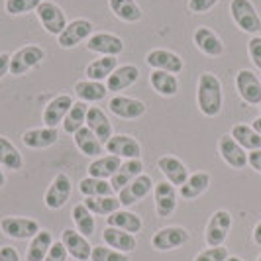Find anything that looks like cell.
I'll list each match as a JSON object with an SVG mask.
<instances>
[{"instance_id": "1", "label": "cell", "mask_w": 261, "mask_h": 261, "mask_svg": "<svg viewBox=\"0 0 261 261\" xmlns=\"http://www.w3.org/2000/svg\"><path fill=\"white\" fill-rule=\"evenodd\" d=\"M222 83L214 73L204 71L196 81V106L206 118H216L222 112Z\"/></svg>"}, {"instance_id": "2", "label": "cell", "mask_w": 261, "mask_h": 261, "mask_svg": "<svg viewBox=\"0 0 261 261\" xmlns=\"http://www.w3.org/2000/svg\"><path fill=\"white\" fill-rule=\"evenodd\" d=\"M230 14H232V20L236 22V26L242 32L251 34V36H257L261 32V18L251 0H232L230 2Z\"/></svg>"}, {"instance_id": "3", "label": "cell", "mask_w": 261, "mask_h": 261, "mask_svg": "<svg viewBox=\"0 0 261 261\" xmlns=\"http://www.w3.org/2000/svg\"><path fill=\"white\" fill-rule=\"evenodd\" d=\"M36 14H38V20H39V24H41V28H43L49 36H55V38H57V36L67 28V24H69V22H67L65 10H63L59 4L51 2V0H43L38 6Z\"/></svg>"}, {"instance_id": "4", "label": "cell", "mask_w": 261, "mask_h": 261, "mask_svg": "<svg viewBox=\"0 0 261 261\" xmlns=\"http://www.w3.org/2000/svg\"><path fill=\"white\" fill-rule=\"evenodd\" d=\"M45 59V49L39 45H24L18 51H14V55L10 57V75L14 77H22L26 75L28 71L36 69V67Z\"/></svg>"}, {"instance_id": "5", "label": "cell", "mask_w": 261, "mask_h": 261, "mask_svg": "<svg viewBox=\"0 0 261 261\" xmlns=\"http://www.w3.org/2000/svg\"><path fill=\"white\" fill-rule=\"evenodd\" d=\"M92 24L91 20H87V18H75V20H71L67 28L57 36V45L61 47V49H73V47H77L79 43H83V41H89V38L92 36Z\"/></svg>"}, {"instance_id": "6", "label": "cell", "mask_w": 261, "mask_h": 261, "mask_svg": "<svg viewBox=\"0 0 261 261\" xmlns=\"http://www.w3.org/2000/svg\"><path fill=\"white\" fill-rule=\"evenodd\" d=\"M230 228H232V214L228 210H216L210 216L208 224H206V232H204V240H206L208 248L224 246L226 238L230 234Z\"/></svg>"}, {"instance_id": "7", "label": "cell", "mask_w": 261, "mask_h": 261, "mask_svg": "<svg viewBox=\"0 0 261 261\" xmlns=\"http://www.w3.org/2000/svg\"><path fill=\"white\" fill-rule=\"evenodd\" d=\"M0 230L10 240H32L39 232V222L34 218L6 216L0 220Z\"/></svg>"}, {"instance_id": "8", "label": "cell", "mask_w": 261, "mask_h": 261, "mask_svg": "<svg viewBox=\"0 0 261 261\" xmlns=\"http://www.w3.org/2000/svg\"><path fill=\"white\" fill-rule=\"evenodd\" d=\"M71 191H73V183L69 179L67 173H57L53 177L51 185L47 187L45 191V196H43V202L49 210H59L63 208L71 196Z\"/></svg>"}, {"instance_id": "9", "label": "cell", "mask_w": 261, "mask_h": 261, "mask_svg": "<svg viewBox=\"0 0 261 261\" xmlns=\"http://www.w3.org/2000/svg\"><path fill=\"white\" fill-rule=\"evenodd\" d=\"M189 232L183 226H165L161 230H157L151 238V246L157 251H171V249H179L189 242Z\"/></svg>"}, {"instance_id": "10", "label": "cell", "mask_w": 261, "mask_h": 261, "mask_svg": "<svg viewBox=\"0 0 261 261\" xmlns=\"http://www.w3.org/2000/svg\"><path fill=\"white\" fill-rule=\"evenodd\" d=\"M73 105H75V100H73V96L67 94V92L53 96L51 100L45 105L43 112H41L43 126H47V128H57L59 124H63L67 112L71 110V106Z\"/></svg>"}, {"instance_id": "11", "label": "cell", "mask_w": 261, "mask_h": 261, "mask_svg": "<svg viewBox=\"0 0 261 261\" xmlns=\"http://www.w3.org/2000/svg\"><path fill=\"white\" fill-rule=\"evenodd\" d=\"M145 63L151 67L153 71H165V73H173V75H179L185 69V63L181 59V55H177L171 49H151V51L145 55Z\"/></svg>"}, {"instance_id": "12", "label": "cell", "mask_w": 261, "mask_h": 261, "mask_svg": "<svg viewBox=\"0 0 261 261\" xmlns=\"http://www.w3.org/2000/svg\"><path fill=\"white\" fill-rule=\"evenodd\" d=\"M218 153L224 163L232 169H244L248 165V153L242 145L236 142L230 134H224L218 138Z\"/></svg>"}, {"instance_id": "13", "label": "cell", "mask_w": 261, "mask_h": 261, "mask_svg": "<svg viewBox=\"0 0 261 261\" xmlns=\"http://www.w3.org/2000/svg\"><path fill=\"white\" fill-rule=\"evenodd\" d=\"M236 89L240 98L246 105H259L261 102V81L249 69H242L236 75Z\"/></svg>"}, {"instance_id": "14", "label": "cell", "mask_w": 261, "mask_h": 261, "mask_svg": "<svg viewBox=\"0 0 261 261\" xmlns=\"http://www.w3.org/2000/svg\"><path fill=\"white\" fill-rule=\"evenodd\" d=\"M87 49L92 53L108 55V57H118L124 51V39L116 34H110V32H98V34H92L89 38Z\"/></svg>"}, {"instance_id": "15", "label": "cell", "mask_w": 261, "mask_h": 261, "mask_svg": "<svg viewBox=\"0 0 261 261\" xmlns=\"http://www.w3.org/2000/svg\"><path fill=\"white\" fill-rule=\"evenodd\" d=\"M108 110L114 116L122 118V120H136V118L144 116L147 106L145 102L132 98V96H124V94H116L108 100Z\"/></svg>"}, {"instance_id": "16", "label": "cell", "mask_w": 261, "mask_h": 261, "mask_svg": "<svg viewBox=\"0 0 261 261\" xmlns=\"http://www.w3.org/2000/svg\"><path fill=\"white\" fill-rule=\"evenodd\" d=\"M105 147L110 155H116L120 159H140V155H142V145H140V142L134 136H128V134H116V136H112L105 144Z\"/></svg>"}, {"instance_id": "17", "label": "cell", "mask_w": 261, "mask_h": 261, "mask_svg": "<svg viewBox=\"0 0 261 261\" xmlns=\"http://www.w3.org/2000/svg\"><path fill=\"white\" fill-rule=\"evenodd\" d=\"M151 189H153L151 177L142 173L140 177H136L130 185H126V187L118 193V200H120V204L126 208V206H132V204L140 202L142 198H145V196L151 193Z\"/></svg>"}, {"instance_id": "18", "label": "cell", "mask_w": 261, "mask_h": 261, "mask_svg": "<svg viewBox=\"0 0 261 261\" xmlns=\"http://www.w3.org/2000/svg\"><path fill=\"white\" fill-rule=\"evenodd\" d=\"M193 43L196 49L208 57H220L224 53V43L220 36L208 26H198L193 34Z\"/></svg>"}, {"instance_id": "19", "label": "cell", "mask_w": 261, "mask_h": 261, "mask_svg": "<svg viewBox=\"0 0 261 261\" xmlns=\"http://www.w3.org/2000/svg\"><path fill=\"white\" fill-rule=\"evenodd\" d=\"M61 242H63V246L67 248V253L73 255L75 261L91 259L92 248H91V244H89V240H87V236H83L81 232H77V230L67 228L65 232L61 234Z\"/></svg>"}, {"instance_id": "20", "label": "cell", "mask_w": 261, "mask_h": 261, "mask_svg": "<svg viewBox=\"0 0 261 261\" xmlns=\"http://www.w3.org/2000/svg\"><path fill=\"white\" fill-rule=\"evenodd\" d=\"M157 169L163 173V177L167 179V183L173 187H181L189 179V169L179 157L163 155L157 159Z\"/></svg>"}, {"instance_id": "21", "label": "cell", "mask_w": 261, "mask_h": 261, "mask_svg": "<svg viewBox=\"0 0 261 261\" xmlns=\"http://www.w3.org/2000/svg\"><path fill=\"white\" fill-rule=\"evenodd\" d=\"M59 140V130L57 128H32L22 134V144L30 149H47Z\"/></svg>"}, {"instance_id": "22", "label": "cell", "mask_w": 261, "mask_h": 261, "mask_svg": "<svg viewBox=\"0 0 261 261\" xmlns=\"http://www.w3.org/2000/svg\"><path fill=\"white\" fill-rule=\"evenodd\" d=\"M177 189L167 181H161L155 185V212L157 216L167 218L177 208Z\"/></svg>"}, {"instance_id": "23", "label": "cell", "mask_w": 261, "mask_h": 261, "mask_svg": "<svg viewBox=\"0 0 261 261\" xmlns=\"http://www.w3.org/2000/svg\"><path fill=\"white\" fill-rule=\"evenodd\" d=\"M140 79V69L136 65H120L114 69V73L106 79V89L110 92H120L130 89Z\"/></svg>"}, {"instance_id": "24", "label": "cell", "mask_w": 261, "mask_h": 261, "mask_svg": "<svg viewBox=\"0 0 261 261\" xmlns=\"http://www.w3.org/2000/svg\"><path fill=\"white\" fill-rule=\"evenodd\" d=\"M87 128L92 130V134L106 144L114 134H112V124L106 116V112L98 106H89V112H87Z\"/></svg>"}, {"instance_id": "25", "label": "cell", "mask_w": 261, "mask_h": 261, "mask_svg": "<svg viewBox=\"0 0 261 261\" xmlns=\"http://www.w3.org/2000/svg\"><path fill=\"white\" fill-rule=\"evenodd\" d=\"M210 187V173L206 171H196L193 175H189V179L179 187V196L185 200H195L198 196H202Z\"/></svg>"}, {"instance_id": "26", "label": "cell", "mask_w": 261, "mask_h": 261, "mask_svg": "<svg viewBox=\"0 0 261 261\" xmlns=\"http://www.w3.org/2000/svg\"><path fill=\"white\" fill-rule=\"evenodd\" d=\"M142 169H144L142 159H124L122 165H120V169H118L116 173H114V177L110 179L112 189H114L116 193H120L126 185H130L136 177L142 175Z\"/></svg>"}, {"instance_id": "27", "label": "cell", "mask_w": 261, "mask_h": 261, "mask_svg": "<svg viewBox=\"0 0 261 261\" xmlns=\"http://www.w3.org/2000/svg\"><path fill=\"white\" fill-rule=\"evenodd\" d=\"M73 142H75V145H77L79 151H81L83 155L92 157V159L100 157L102 155V151H105L102 142H100V140L92 134V130H89L87 126H83L77 134H73Z\"/></svg>"}, {"instance_id": "28", "label": "cell", "mask_w": 261, "mask_h": 261, "mask_svg": "<svg viewBox=\"0 0 261 261\" xmlns=\"http://www.w3.org/2000/svg\"><path fill=\"white\" fill-rule=\"evenodd\" d=\"M108 8L124 24H136L142 20V6L136 0H108Z\"/></svg>"}, {"instance_id": "29", "label": "cell", "mask_w": 261, "mask_h": 261, "mask_svg": "<svg viewBox=\"0 0 261 261\" xmlns=\"http://www.w3.org/2000/svg\"><path fill=\"white\" fill-rule=\"evenodd\" d=\"M102 240L108 244V248L118 249L122 253H132L138 246L134 234H128V232L118 230V228H110V226H106V230L102 232Z\"/></svg>"}, {"instance_id": "30", "label": "cell", "mask_w": 261, "mask_h": 261, "mask_svg": "<svg viewBox=\"0 0 261 261\" xmlns=\"http://www.w3.org/2000/svg\"><path fill=\"white\" fill-rule=\"evenodd\" d=\"M120 165H122V159L116 155H100L96 157V159H92L91 165L87 167L89 171V177H96V179H112L114 177V173L120 169Z\"/></svg>"}, {"instance_id": "31", "label": "cell", "mask_w": 261, "mask_h": 261, "mask_svg": "<svg viewBox=\"0 0 261 261\" xmlns=\"http://www.w3.org/2000/svg\"><path fill=\"white\" fill-rule=\"evenodd\" d=\"M108 218V226L110 228H118V230H124L128 234H138L142 232L144 228V222L142 218L136 214V212H130V210H116L114 214L106 216Z\"/></svg>"}, {"instance_id": "32", "label": "cell", "mask_w": 261, "mask_h": 261, "mask_svg": "<svg viewBox=\"0 0 261 261\" xmlns=\"http://www.w3.org/2000/svg\"><path fill=\"white\" fill-rule=\"evenodd\" d=\"M75 94L79 96L81 102H100L105 100L106 94H108V89H106L105 83L100 81H77L75 85Z\"/></svg>"}, {"instance_id": "33", "label": "cell", "mask_w": 261, "mask_h": 261, "mask_svg": "<svg viewBox=\"0 0 261 261\" xmlns=\"http://www.w3.org/2000/svg\"><path fill=\"white\" fill-rule=\"evenodd\" d=\"M149 85L151 89L161 94V96H175L179 92V79L173 73H165V71H151L149 75Z\"/></svg>"}, {"instance_id": "34", "label": "cell", "mask_w": 261, "mask_h": 261, "mask_svg": "<svg viewBox=\"0 0 261 261\" xmlns=\"http://www.w3.org/2000/svg\"><path fill=\"white\" fill-rule=\"evenodd\" d=\"M0 165L10 171L24 169V157L6 136H0Z\"/></svg>"}, {"instance_id": "35", "label": "cell", "mask_w": 261, "mask_h": 261, "mask_svg": "<svg viewBox=\"0 0 261 261\" xmlns=\"http://www.w3.org/2000/svg\"><path fill=\"white\" fill-rule=\"evenodd\" d=\"M53 246V234L49 230H39L38 234L30 240L26 259L28 261H43L49 248Z\"/></svg>"}, {"instance_id": "36", "label": "cell", "mask_w": 261, "mask_h": 261, "mask_svg": "<svg viewBox=\"0 0 261 261\" xmlns=\"http://www.w3.org/2000/svg\"><path fill=\"white\" fill-rule=\"evenodd\" d=\"M116 67H118V57L102 55V57L94 59L92 63L87 65L85 75H87V79H91V81H100V83H102V81H106V79L114 73Z\"/></svg>"}, {"instance_id": "37", "label": "cell", "mask_w": 261, "mask_h": 261, "mask_svg": "<svg viewBox=\"0 0 261 261\" xmlns=\"http://www.w3.org/2000/svg\"><path fill=\"white\" fill-rule=\"evenodd\" d=\"M230 136L234 138L238 144L242 145L244 149H249V151H255V149H261V134L253 130L248 124H236Z\"/></svg>"}, {"instance_id": "38", "label": "cell", "mask_w": 261, "mask_h": 261, "mask_svg": "<svg viewBox=\"0 0 261 261\" xmlns=\"http://www.w3.org/2000/svg\"><path fill=\"white\" fill-rule=\"evenodd\" d=\"M87 112H89V106L87 102H75L71 106V110L67 112L65 120H63V132L65 134H77L83 126H87Z\"/></svg>"}, {"instance_id": "39", "label": "cell", "mask_w": 261, "mask_h": 261, "mask_svg": "<svg viewBox=\"0 0 261 261\" xmlns=\"http://www.w3.org/2000/svg\"><path fill=\"white\" fill-rule=\"evenodd\" d=\"M79 191L85 198H94V196H112L114 189L112 185L105 179H96V177H85L79 183Z\"/></svg>"}, {"instance_id": "40", "label": "cell", "mask_w": 261, "mask_h": 261, "mask_svg": "<svg viewBox=\"0 0 261 261\" xmlns=\"http://www.w3.org/2000/svg\"><path fill=\"white\" fill-rule=\"evenodd\" d=\"M85 206L96 216H110L120 210L122 204L116 196H94V198H85Z\"/></svg>"}, {"instance_id": "41", "label": "cell", "mask_w": 261, "mask_h": 261, "mask_svg": "<svg viewBox=\"0 0 261 261\" xmlns=\"http://www.w3.org/2000/svg\"><path fill=\"white\" fill-rule=\"evenodd\" d=\"M71 218H73V222H75V226H77V232H81L83 236L94 234L96 222H94L92 212L85 206V202H83V204H77L75 208L71 210Z\"/></svg>"}, {"instance_id": "42", "label": "cell", "mask_w": 261, "mask_h": 261, "mask_svg": "<svg viewBox=\"0 0 261 261\" xmlns=\"http://www.w3.org/2000/svg\"><path fill=\"white\" fill-rule=\"evenodd\" d=\"M43 0H4V12L8 16H22L28 12H36Z\"/></svg>"}, {"instance_id": "43", "label": "cell", "mask_w": 261, "mask_h": 261, "mask_svg": "<svg viewBox=\"0 0 261 261\" xmlns=\"http://www.w3.org/2000/svg\"><path fill=\"white\" fill-rule=\"evenodd\" d=\"M91 259L92 261H130V257H128V253H122L118 249L106 248V246H96V248H92Z\"/></svg>"}, {"instance_id": "44", "label": "cell", "mask_w": 261, "mask_h": 261, "mask_svg": "<svg viewBox=\"0 0 261 261\" xmlns=\"http://www.w3.org/2000/svg\"><path fill=\"white\" fill-rule=\"evenodd\" d=\"M228 257H230L228 249L224 248V246H218V248L202 249L195 257V261H226Z\"/></svg>"}, {"instance_id": "45", "label": "cell", "mask_w": 261, "mask_h": 261, "mask_svg": "<svg viewBox=\"0 0 261 261\" xmlns=\"http://www.w3.org/2000/svg\"><path fill=\"white\" fill-rule=\"evenodd\" d=\"M218 2H220V0H189V2H187V8H189V12H193V14H206V12H210Z\"/></svg>"}, {"instance_id": "46", "label": "cell", "mask_w": 261, "mask_h": 261, "mask_svg": "<svg viewBox=\"0 0 261 261\" xmlns=\"http://www.w3.org/2000/svg\"><path fill=\"white\" fill-rule=\"evenodd\" d=\"M248 53L249 59L253 61V65L261 69V36H253L248 41Z\"/></svg>"}, {"instance_id": "47", "label": "cell", "mask_w": 261, "mask_h": 261, "mask_svg": "<svg viewBox=\"0 0 261 261\" xmlns=\"http://www.w3.org/2000/svg\"><path fill=\"white\" fill-rule=\"evenodd\" d=\"M67 248L63 246V242L59 240V242H53V246L49 248L47 251V255H45V259L43 261H67Z\"/></svg>"}, {"instance_id": "48", "label": "cell", "mask_w": 261, "mask_h": 261, "mask_svg": "<svg viewBox=\"0 0 261 261\" xmlns=\"http://www.w3.org/2000/svg\"><path fill=\"white\" fill-rule=\"evenodd\" d=\"M0 261H22V259H20V253L16 251V248L4 246V248H0Z\"/></svg>"}, {"instance_id": "49", "label": "cell", "mask_w": 261, "mask_h": 261, "mask_svg": "<svg viewBox=\"0 0 261 261\" xmlns=\"http://www.w3.org/2000/svg\"><path fill=\"white\" fill-rule=\"evenodd\" d=\"M248 165L253 171H257V173L261 175V149L249 151V153H248Z\"/></svg>"}, {"instance_id": "50", "label": "cell", "mask_w": 261, "mask_h": 261, "mask_svg": "<svg viewBox=\"0 0 261 261\" xmlns=\"http://www.w3.org/2000/svg\"><path fill=\"white\" fill-rule=\"evenodd\" d=\"M10 53H0V79L4 77V75H8V71H10Z\"/></svg>"}, {"instance_id": "51", "label": "cell", "mask_w": 261, "mask_h": 261, "mask_svg": "<svg viewBox=\"0 0 261 261\" xmlns=\"http://www.w3.org/2000/svg\"><path fill=\"white\" fill-rule=\"evenodd\" d=\"M253 242H255L257 246H261V222L253 228Z\"/></svg>"}, {"instance_id": "52", "label": "cell", "mask_w": 261, "mask_h": 261, "mask_svg": "<svg viewBox=\"0 0 261 261\" xmlns=\"http://www.w3.org/2000/svg\"><path fill=\"white\" fill-rule=\"evenodd\" d=\"M251 128L257 132V134H261V116H257L253 122H251Z\"/></svg>"}, {"instance_id": "53", "label": "cell", "mask_w": 261, "mask_h": 261, "mask_svg": "<svg viewBox=\"0 0 261 261\" xmlns=\"http://www.w3.org/2000/svg\"><path fill=\"white\" fill-rule=\"evenodd\" d=\"M6 185V177H4V173H2V169H0V189Z\"/></svg>"}, {"instance_id": "54", "label": "cell", "mask_w": 261, "mask_h": 261, "mask_svg": "<svg viewBox=\"0 0 261 261\" xmlns=\"http://www.w3.org/2000/svg\"><path fill=\"white\" fill-rule=\"evenodd\" d=\"M226 261H244V259H242V257H236V255H230Z\"/></svg>"}, {"instance_id": "55", "label": "cell", "mask_w": 261, "mask_h": 261, "mask_svg": "<svg viewBox=\"0 0 261 261\" xmlns=\"http://www.w3.org/2000/svg\"><path fill=\"white\" fill-rule=\"evenodd\" d=\"M257 261H261V253H259V257H257Z\"/></svg>"}, {"instance_id": "56", "label": "cell", "mask_w": 261, "mask_h": 261, "mask_svg": "<svg viewBox=\"0 0 261 261\" xmlns=\"http://www.w3.org/2000/svg\"><path fill=\"white\" fill-rule=\"evenodd\" d=\"M259 108H261V102H259Z\"/></svg>"}]
</instances>
